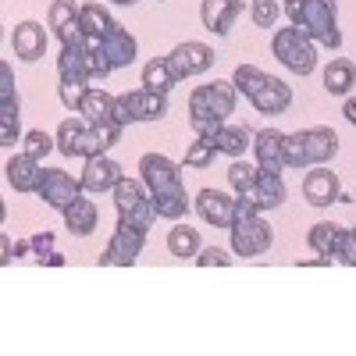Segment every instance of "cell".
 I'll use <instances>...</instances> for the list:
<instances>
[{"mask_svg":"<svg viewBox=\"0 0 356 356\" xmlns=\"http://www.w3.org/2000/svg\"><path fill=\"white\" fill-rule=\"evenodd\" d=\"M122 139V125L118 122H100L89 125L86 118H68V122L57 125V150L65 157H100L111 146Z\"/></svg>","mask_w":356,"mask_h":356,"instance_id":"obj_1","label":"cell"},{"mask_svg":"<svg viewBox=\"0 0 356 356\" xmlns=\"http://www.w3.org/2000/svg\"><path fill=\"white\" fill-rule=\"evenodd\" d=\"M285 18L300 29L314 43H324L339 50L342 33H339V4L335 0H285Z\"/></svg>","mask_w":356,"mask_h":356,"instance_id":"obj_2","label":"cell"},{"mask_svg":"<svg viewBox=\"0 0 356 356\" xmlns=\"http://www.w3.org/2000/svg\"><path fill=\"white\" fill-rule=\"evenodd\" d=\"M235 100H239V89L228 79H214L207 86H196L189 93V122H196V118L228 122V114H235Z\"/></svg>","mask_w":356,"mask_h":356,"instance_id":"obj_3","label":"cell"},{"mask_svg":"<svg viewBox=\"0 0 356 356\" xmlns=\"http://www.w3.org/2000/svg\"><path fill=\"white\" fill-rule=\"evenodd\" d=\"M271 50H275L278 61L289 72H296V75H314V68H317V43L310 36H303L296 25L292 29H278L275 40H271Z\"/></svg>","mask_w":356,"mask_h":356,"instance_id":"obj_4","label":"cell"},{"mask_svg":"<svg viewBox=\"0 0 356 356\" xmlns=\"http://www.w3.org/2000/svg\"><path fill=\"white\" fill-rule=\"evenodd\" d=\"M168 114V93H154V89H132V93L114 97V122L132 125V122H161Z\"/></svg>","mask_w":356,"mask_h":356,"instance_id":"obj_5","label":"cell"},{"mask_svg":"<svg viewBox=\"0 0 356 356\" xmlns=\"http://www.w3.org/2000/svg\"><path fill=\"white\" fill-rule=\"evenodd\" d=\"M146 235H150V228L132 221V218H122L118 214V228L111 235V243L100 257V264H118V267H132L143 253V243H146Z\"/></svg>","mask_w":356,"mask_h":356,"instance_id":"obj_6","label":"cell"},{"mask_svg":"<svg viewBox=\"0 0 356 356\" xmlns=\"http://www.w3.org/2000/svg\"><path fill=\"white\" fill-rule=\"evenodd\" d=\"M114 207L122 218H132L139 225L150 228L157 221V211H154V196L146 189L143 178H122V182L114 186Z\"/></svg>","mask_w":356,"mask_h":356,"instance_id":"obj_7","label":"cell"},{"mask_svg":"<svg viewBox=\"0 0 356 356\" xmlns=\"http://www.w3.org/2000/svg\"><path fill=\"white\" fill-rule=\"evenodd\" d=\"M228 232H232V253H235V257H260V253L271 250V243H275L271 225H267L260 214L239 218Z\"/></svg>","mask_w":356,"mask_h":356,"instance_id":"obj_8","label":"cell"},{"mask_svg":"<svg viewBox=\"0 0 356 356\" xmlns=\"http://www.w3.org/2000/svg\"><path fill=\"white\" fill-rule=\"evenodd\" d=\"M139 178L146 182L150 196H161V193H182V168L175 161H168L164 154H143L139 157Z\"/></svg>","mask_w":356,"mask_h":356,"instance_id":"obj_9","label":"cell"},{"mask_svg":"<svg viewBox=\"0 0 356 356\" xmlns=\"http://www.w3.org/2000/svg\"><path fill=\"white\" fill-rule=\"evenodd\" d=\"M36 193H40V200H43L47 207H54V211H68V207H72L86 189H82V178H72V175L61 171V168H47Z\"/></svg>","mask_w":356,"mask_h":356,"instance_id":"obj_10","label":"cell"},{"mask_svg":"<svg viewBox=\"0 0 356 356\" xmlns=\"http://www.w3.org/2000/svg\"><path fill=\"white\" fill-rule=\"evenodd\" d=\"M168 61H171V72L178 82H186L193 75H203V72H211L214 68V50L200 43V40H186V43H178L171 54H168Z\"/></svg>","mask_w":356,"mask_h":356,"instance_id":"obj_11","label":"cell"},{"mask_svg":"<svg viewBox=\"0 0 356 356\" xmlns=\"http://www.w3.org/2000/svg\"><path fill=\"white\" fill-rule=\"evenodd\" d=\"M303 196L310 207H328V203H339L342 196V182L339 175L328 171V164H314L307 168V178H303Z\"/></svg>","mask_w":356,"mask_h":356,"instance_id":"obj_12","label":"cell"},{"mask_svg":"<svg viewBox=\"0 0 356 356\" xmlns=\"http://www.w3.org/2000/svg\"><path fill=\"white\" fill-rule=\"evenodd\" d=\"M43 171H47L43 161L29 157L25 150L15 154V157L4 164V178H8V186H11L15 193H36L40 182H43Z\"/></svg>","mask_w":356,"mask_h":356,"instance_id":"obj_13","label":"cell"},{"mask_svg":"<svg viewBox=\"0 0 356 356\" xmlns=\"http://www.w3.org/2000/svg\"><path fill=\"white\" fill-rule=\"evenodd\" d=\"M282 143H285V132H278V129H260L253 136V154H257V168L260 171H267V175H282L285 171Z\"/></svg>","mask_w":356,"mask_h":356,"instance_id":"obj_14","label":"cell"},{"mask_svg":"<svg viewBox=\"0 0 356 356\" xmlns=\"http://www.w3.org/2000/svg\"><path fill=\"white\" fill-rule=\"evenodd\" d=\"M122 168H118L107 154L100 157H89L86 168H82V189L86 193H114V186L122 182Z\"/></svg>","mask_w":356,"mask_h":356,"instance_id":"obj_15","label":"cell"},{"mask_svg":"<svg viewBox=\"0 0 356 356\" xmlns=\"http://www.w3.org/2000/svg\"><path fill=\"white\" fill-rule=\"evenodd\" d=\"M100 43V50H104V57L111 61V68L118 72V68H129L132 61H136V54H139V43H136V36L129 33L125 25H114L111 33L104 36V40H97Z\"/></svg>","mask_w":356,"mask_h":356,"instance_id":"obj_16","label":"cell"},{"mask_svg":"<svg viewBox=\"0 0 356 356\" xmlns=\"http://www.w3.org/2000/svg\"><path fill=\"white\" fill-rule=\"evenodd\" d=\"M232 207H235V200L221 189H200V196H196V214L214 228H232V221H235Z\"/></svg>","mask_w":356,"mask_h":356,"instance_id":"obj_17","label":"cell"},{"mask_svg":"<svg viewBox=\"0 0 356 356\" xmlns=\"http://www.w3.org/2000/svg\"><path fill=\"white\" fill-rule=\"evenodd\" d=\"M239 15H243V0H203V8H200L203 29L214 36H228Z\"/></svg>","mask_w":356,"mask_h":356,"instance_id":"obj_18","label":"cell"},{"mask_svg":"<svg viewBox=\"0 0 356 356\" xmlns=\"http://www.w3.org/2000/svg\"><path fill=\"white\" fill-rule=\"evenodd\" d=\"M11 47H15V57H22V61H40V57L47 54V29L40 22H18L15 33H11Z\"/></svg>","mask_w":356,"mask_h":356,"instance_id":"obj_19","label":"cell"},{"mask_svg":"<svg viewBox=\"0 0 356 356\" xmlns=\"http://www.w3.org/2000/svg\"><path fill=\"white\" fill-rule=\"evenodd\" d=\"M250 104H253L260 114H285V111L292 107V86L271 75V79H267L257 93L250 97Z\"/></svg>","mask_w":356,"mask_h":356,"instance_id":"obj_20","label":"cell"},{"mask_svg":"<svg viewBox=\"0 0 356 356\" xmlns=\"http://www.w3.org/2000/svg\"><path fill=\"white\" fill-rule=\"evenodd\" d=\"M303 143H307V161H310V168H314V164H328V161L339 154V132H335L332 125L303 129Z\"/></svg>","mask_w":356,"mask_h":356,"instance_id":"obj_21","label":"cell"},{"mask_svg":"<svg viewBox=\"0 0 356 356\" xmlns=\"http://www.w3.org/2000/svg\"><path fill=\"white\" fill-rule=\"evenodd\" d=\"M246 196H253V203L260 207V211H278V207L285 203V196H289V189H285V182H282V175L260 171L253 193H246Z\"/></svg>","mask_w":356,"mask_h":356,"instance_id":"obj_22","label":"cell"},{"mask_svg":"<svg viewBox=\"0 0 356 356\" xmlns=\"http://www.w3.org/2000/svg\"><path fill=\"white\" fill-rule=\"evenodd\" d=\"M214 146H218V154H228L235 161V157H243L246 150H253V132L246 125H228L225 122L214 132Z\"/></svg>","mask_w":356,"mask_h":356,"instance_id":"obj_23","label":"cell"},{"mask_svg":"<svg viewBox=\"0 0 356 356\" xmlns=\"http://www.w3.org/2000/svg\"><path fill=\"white\" fill-rule=\"evenodd\" d=\"M61 214H65V228H68L72 235H93V232H97V221H100L97 203L86 200V196H79L68 211H61Z\"/></svg>","mask_w":356,"mask_h":356,"instance_id":"obj_24","label":"cell"},{"mask_svg":"<svg viewBox=\"0 0 356 356\" xmlns=\"http://www.w3.org/2000/svg\"><path fill=\"white\" fill-rule=\"evenodd\" d=\"M342 235H346L342 225H335V221H317V225L307 232V243H310V250H314L317 257H335Z\"/></svg>","mask_w":356,"mask_h":356,"instance_id":"obj_25","label":"cell"},{"mask_svg":"<svg viewBox=\"0 0 356 356\" xmlns=\"http://www.w3.org/2000/svg\"><path fill=\"white\" fill-rule=\"evenodd\" d=\"M353 86H356V65L349 57H335V61L324 68V89H328L332 97H346Z\"/></svg>","mask_w":356,"mask_h":356,"instance_id":"obj_26","label":"cell"},{"mask_svg":"<svg viewBox=\"0 0 356 356\" xmlns=\"http://www.w3.org/2000/svg\"><path fill=\"white\" fill-rule=\"evenodd\" d=\"M79 25H82V33H86L89 40H104L118 22L111 18V11H107L104 4H82V8H79Z\"/></svg>","mask_w":356,"mask_h":356,"instance_id":"obj_27","label":"cell"},{"mask_svg":"<svg viewBox=\"0 0 356 356\" xmlns=\"http://www.w3.org/2000/svg\"><path fill=\"white\" fill-rule=\"evenodd\" d=\"M79 114L86 118L89 125H100V122H114V97L111 93H104L100 86H93L86 93V100H82V107H79Z\"/></svg>","mask_w":356,"mask_h":356,"instance_id":"obj_28","label":"cell"},{"mask_svg":"<svg viewBox=\"0 0 356 356\" xmlns=\"http://www.w3.org/2000/svg\"><path fill=\"white\" fill-rule=\"evenodd\" d=\"M178 86L175 72H171V61L168 57H154V61L143 65V89H154V93H171Z\"/></svg>","mask_w":356,"mask_h":356,"instance_id":"obj_29","label":"cell"},{"mask_svg":"<svg viewBox=\"0 0 356 356\" xmlns=\"http://www.w3.org/2000/svg\"><path fill=\"white\" fill-rule=\"evenodd\" d=\"M168 250H171V257H178V260L196 257V253L203 250V246H200V232H196V228H189V225L171 228V232H168Z\"/></svg>","mask_w":356,"mask_h":356,"instance_id":"obj_30","label":"cell"},{"mask_svg":"<svg viewBox=\"0 0 356 356\" xmlns=\"http://www.w3.org/2000/svg\"><path fill=\"white\" fill-rule=\"evenodd\" d=\"M257 178H260V168H257V164H250V161H243V157L232 161V168H228V186L235 189V196L253 193Z\"/></svg>","mask_w":356,"mask_h":356,"instance_id":"obj_31","label":"cell"},{"mask_svg":"<svg viewBox=\"0 0 356 356\" xmlns=\"http://www.w3.org/2000/svg\"><path fill=\"white\" fill-rule=\"evenodd\" d=\"M189 196H186V189L182 193H161V196H154V211H157V218H164V221H182L186 214H189Z\"/></svg>","mask_w":356,"mask_h":356,"instance_id":"obj_32","label":"cell"},{"mask_svg":"<svg viewBox=\"0 0 356 356\" xmlns=\"http://www.w3.org/2000/svg\"><path fill=\"white\" fill-rule=\"evenodd\" d=\"M79 8L75 0H50V11H47V25L54 29V33H61V29H68L72 22H79Z\"/></svg>","mask_w":356,"mask_h":356,"instance_id":"obj_33","label":"cell"},{"mask_svg":"<svg viewBox=\"0 0 356 356\" xmlns=\"http://www.w3.org/2000/svg\"><path fill=\"white\" fill-rule=\"evenodd\" d=\"M267 79H271V75H267V72H260L257 65H239V68H235V75H232V82H235V89H239V93L250 100L253 93H257V89L267 82Z\"/></svg>","mask_w":356,"mask_h":356,"instance_id":"obj_34","label":"cell"},{"mask_svg":"<svg viewBox=\"0 0 356 356\" xmlns=\"http://www.w3.org/2000/svg\"><path fill=\"white\" fill-rule=\"evenodd\" d=\"M214 157H218V146H214V139H203V136H196V143L186 150V161H182V168H211L214 164Z\"/></svg>","mask_w":356,"mask_h":356,"instance_id":"obj_35","label":"cell"},{"mask_svg":"<svg viewBox=\"0 0 356 356\" xmlns=\"http://www.w3.org/2000/svg\"><path fill=\"white\" fill-rule=\"evenodd\" d=\"M282 150H285V168H296V171H307V168H310L303 132H289L285 143H282Z\"/></svg>","mask_w":356,"mask_h":356,"instance_id":"obj_36","label":"cell"},{"mask_svg":"<svg viewBox=\"0 0 356 356\" xmlns=\"http://www.w3.org/2000/svg\"><path fill=\"white\" fill-rule=\"evenodd\" d=\"M89 89H93V82H82V79H61V104H65L68 111H75V114H79V107H82V100H86Z\"/></svg>","mask_w":356,"mask_h":356,"instance_id":"obj_37","label":"cell"},{"mask_svg":"<svg viewBox=\"0 0 356 356\" xmlns=\"http://www.w3.org/2000/svg\"><path fill=\"white\" fill-rule=\"evenodd\" d=\"M50 150H57V139H50L43 129H33V132H25V154L29 157H36V161H43Z\"/></svg>","mask_w":356,"mask_h":356,"instance_id":"obj_38","label":"cell"},{"mask_svg":"<svg viewBox=\"0 0 356 356\" xmlns=\"http://www.w3.org/2000/svg\"><path fill=\"white\" fill-rule=\"evenodd\" d=\"M250 15L260 29H275V22L282 18V8H278V0H253Z\"/></svg>","mask_w":356,"mask_h":356,"instance_id":"obj_39","label":"cell"},{"mask_svg":"<svg viewBox=\"0 0 356 356\" xmlns=\"http://www.w3.org/2000/svg\"><path fill=\"white\" fill-rule=\"evenodd\" d=\"M0 111H18V93H15V75L11 65H0Z\"/></svg>","mask_w":356,"mask_h":356,"instance_id":"obj_40","label":"cell"},{"mask_svg":"<svg viewBox=\"0 0 356 356\" xmlns=\"http://www.w3.org/2000/svg\"><path fill=\"white\" fill-rule=\"evenodd\" d=\"M18 136H22L18 111H0V146H15Z\"/></svg>","mask_w":356,"mask_h":356,"instance_id":"obj_41","label":"cell"},{"mask_svg":"<svg viewBox=\"0 0 356 356\" xmlns=\"http://www.w3.org/2000/svg\"><path fill=\"white\" fill-rule=\"evenodd\" d=\"M193 260H196L200 267H228V264H232L228 250H221V246H203Z\"/></svg>","mask_w":356,"mask_h":356,"instance_id":"obj_42","label":"cell"},{"mask_svg":"<svg viewBox=\"0 0 356 356\" xmlns=\"http://www.w3.org/2000/svg\"><path fill=\"white\" fill-rule=\"evenodd\" d=\"M346 267H356V235H353V228H346V235H342V243H339V253H335Z\"/></svg>","mask_w":356,"mask_h":356,"instance_id":"obj_43","label":"cell"},{"mask_svg":"<svg viewBox=\"0 0 356 356\" xmlns=\"http://www.w3.org/2000/svg\"><path fill=\"white\" fill-rule=\"evenodd\" d=\"M232 214H235V221H239V218H253V214H260V207L253 203V196H235ZM235 221H232V225H235Z\"/></svg>","mask_w":356,"mask_h":356,"instance_id":"obj_44","label":"cell"},{"mask_svg":"<svg viewBox=\"0 0 356 356\" xmlns=\"http://www.w3.org/2000/svg\"><path fill=\"white\" fill-rule=\"evenodd\" d=\"M29 243H33V253L43 260L47 253H54V232H36L33 235V239H29Z\"/></svg>","mask_w":356,"mask_h":356,"instance_id":"obj_45","label":"cell"},{"mask_svg":"<svg viewBox=\"0 0 356 356\" xmlns=\"http://www.w3.org/2000/svg\"><path fill=\"white\" fill-rule=\"evenodd\" d=\"M15 253H18V250L11 246V239H8V235H0V264L8 267V264L15 260Z\"/></svg>","mask_w":356,"mask_h":356,"instance_id":"obj_46","label":"cell"},{"mask_svg":"<svg viewBox=\"0 0 356 356\" xmlns=\"http://www.w3.org/2000/svg\"><path fill=\"white\" fill-rule=\"evenodd\" d=\"M342 114H346V118H349V122L356 125V97H349V100H346V107H342Z\"/></svg>","mask_w":356,"mask_h":356,"instance_id":"obj_47","label":"cell"},{"mask_svg":"<svg viewBox=\"0 0 356 356\" xmlns=\"http://www.w3.org/2000/svg\"><path fill=\"white\" fill-rule=\"evenodd\" d=\"M40 264H50V267H61V264H65V257H61V253H47V257H43Z\"/></svg>","mask_w":356,"mask_h":356,"instance_id":"obj_48","label":"cell"},{"mask_svg":"<svg viewBox=\"0 0 356 356\" xmlns=\"http://www.w3.org/2000/svg\"><path fill=\"white\" fill-rule=\"evenodd\" d=\"M328 260H332V257H314V260H303L300 267H328Z\"/></svg>","mask_w":356,"mask_h":356,"instance_id":"obj_49","label":"cell"},{"mask_svg":"<svg viewBox=\"0 0 356 356\" xmlns=\"http://www.w3.org/2000/svg\"><path fill=\"white\" fill-rule=\"evenodd\" d=\"M111 4H122V8H132V4H139V0H111Z\"/></svg>","mask_w":356,"mask_h":356,"instance_id":"obj_50","label":"cell"},{"mask_svg":"<svg viewBox=\"0 0 356 356\" xmlns=\"http://www.w3.org/2000/svg\"><path fill=\"white\" fill-rule=\"evenodd\" d=\"M353 235H356V225H353Z\"/></svg>","mask_w":356,"mask_h":356,"instance_id":"obj_51","label":"cell"}]
</instances>
